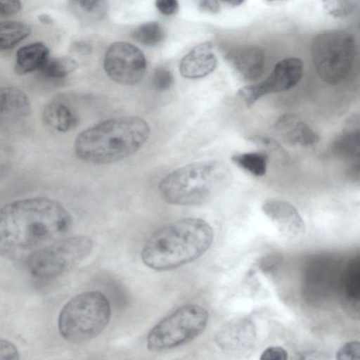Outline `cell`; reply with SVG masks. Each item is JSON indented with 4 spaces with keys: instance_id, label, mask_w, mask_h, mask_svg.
I'll return each instance as SVG.
<instances>
[{
    "instance_id": "1",
    "label": "cell",
    "mask_w": 360,
    "mask_h": 360,
    "mask_svg": "<svg viewBox=\"0 0 360 360\" xmlns=\"http://www.w3.org/2000/svg\"><path fill=\"white\" fill-rule=\"evenodd\" d=\"M71 226L70 214L53 199L35 197L9 202L0 209V255L27 260L64 238Z\"/></svg>"
},
{
    "instance_id": "2",
    "label": "cell",
    "mask_w": 360,
    "mask_h": 360,
    "mask_svg": "<svg viewBox=\"0 0 360 360\" xmlns=\"http://www.w3.org/2000/svg\"><path fill=\"white\" fill-rule=\"evenodd\" d=\"M213 231L205 221L194 217L165 225L146 240L141 257L149 268L167 271L200 257L210 247Z\"/></svg>"
},
{
    "instance_id": "3",
    "label": "cell",
    "mask_w": 360,
    "mask_h": 360,
    "mask_svg": "<svg viewBox=\"0 0 360 360\" xmlns=\"http://www.w3.org/2000/svg\"><path fill=\"white\" fill-rule=\"evenodd\" d=\"M150 132L147 122L139 116L112 118L80 132L75 141V153L91 164L115 162L136 153Z\"/></svg>"
},
{
    "instance_id": "4",
    "label": "cell",
    "mask_w": 360,
    "mask_h": 360,
    "mask_svg": "<svg viewBox=\"0 0 360 360\" xmlns=\"http://www.w3.org/2000/svg\"><path fill=\"white\" fill-rule=\"evenodd\" d=\"M230 169L217 160L193 162L165 176L158 186L161 198L176 205L202 204L230 185Z\"/></svg>"
},
{
    "instance_id": "5",
    "label": "cell",
    "mask_w": 360,
    "mask_h": 360,
    "mask_svg": "<svg viewBox=\"0 0 360 360\" xmlns=\"http://www.w3.org/2000/svg\"><path fill=\"white\" fill-rule=\"evenodd\" d=\"M110 319L108 298L99 291L77 295L62 308L58 327L61 336L72 343L89 341L101 333Z\"/></svg>"
},
{
    "instance_id": "6",
    "label": "cell",
    "mask_w": 360,
    "mask_h": 360,
    "mask_svg": "<svg viewBox=\"0 0 360 360\" xmlns=\"http://www.w3.org/2000/svg\"><path fill=\"white\" fill-rule=\"evenodd\" d=\"M356 52L355 39L342 30L319 34L311 45V56L319 76L325 82L338 84L350 72Z\"/></svg>"
},
{
    "instance_id": "7",
    "label": "cell",
    "mask_w": 360,
    "mask_h": 360,
    "mask_svg": "<svg viewBox=\"0 0 360 360\" xmlns=\"http://www.w3.org/2000/svg\"><path fill=\"white\" fill-rule=\"evenodd\" d=\"M208 312L198 304H186L176 309L149 332L146 345L151 352L169 350L187 343L205 328Z\"/></svg>"
},
{
    "instance_id": "8",
    "label": "cell",
    "mask_w": 360,
    "mask_h": 360,
    "mask_svg": "<svg viewBox=\"0 0 360 360\" xmlns=\"http://www.w3.org/2000/svg\"><path fill=\"white\" fill-rule=\"evenodd\" d=\"M93 243L85 236L64 237L33 253L26 261L35 278L51 279L68 271L91 252Z\"/></svg>"
},
{
    "instance_id": "9",
    "label": "cell",
    "mask_w": 360,
    "mask_h": 360,
    "mask_svg": "<svg viewBox=\"0 0 360 360\" xmlns=\"http://www.w3.org/2000/svg\"><path fill=\"white\" fill-rule=\"evenodd\" d=\"M343 268L336 257H314L307 264L302 278V294L305 301L315 306L330 298L338 290Z\"/></svg>"
},
{
    "instance_id": "10",
    "label": "cell",
    "mask_w": 360,
    "mask_h": 360,
    "mask_svg": "<svg viewBox=\"0 0 360 360\" xmlns=\"http://www.w3.org/2000/svg\"><path fill=\"white\" fill-rule=\"evenodd\" d=\"M107 75L123 85L137 84L146 70V60L141 51L134 45L124 41L112 44L103 60Z\"/></svg>"
},
{
    "instance_id": "11",
    "label": "cell",
    "mask_w": 360,
    "mask_h": 360,
    "mask_svg": "<svg viewBox=\"0 0 360 360\" xmlns=\"http://www.w3.org/2000/svg\"><path fill=\"white\" fill-rule=\"evenodd\" d=\"M303 70V62L300 58H285L276 63L266 79L240 88L237 95L248 106H251L268 94L286 91L295 86L302 77Z\"/></svg>"
},
{
    "instance_id": "12",
    "label": "cell",
    "mask_w": 360,
    "mask_h": 360,
    "mask_svg": "<svg viewBox=\"0 0 360 360\" xmlns=\"http://www.w3.org/2000/svg\"><path fill=\"white\" fill-rule=\"evenodd\" d=\"M262 210L285 238L293 240L304 234V221L297 209L288 202L270 200L262 205Z\"/></svg>"
},
{
    "instance_id": "13",
    "label": "cell",
    "mask_w": 360,
    "mask_h": 360,
    "mask_svg": "<svg viewBox=\"0 0 360 360\" xmlns=\"http://www.w3.org/2000/svg\"><path fill=\"white\" fill-rule=\"evenodd\" d=\"M255 338V324L247 318L229 321L217 332L214 338L219 348L231 353L242 352L250 349Z\"/></svg>"
},
{
    "instance_id": "14",
    "label": "cell",
    "mask_w": 360,
    "mask_h": 360,
    "mask_svg": "<svg viewBox=\"0 0 360 360\" xmlns=\"http://www.w3.org/2000/svg\"><path fill=\"white\" fill-rule=\"evenodd\" d=\"M226 59L242 79L252 81L259 77L264 70L265 53L257 46H243L230 51Z\"/></svg>"
},
{
    "instance_id": "15",
    "label": "cell",
    "mask_w": 360,
    "mask_h": 360,
    "mask_svg": "<svg viewBox=\"0 0 360 360\" xmlns=\"http://www.w3.org/2000/svg\"><path fill=\"white\" fill-rule=\"evenodd\" d=\"M338 292L345 311L353 319L360 314V257L352 258L343 268Z\"/></svg>"
},
{
    "instance_id": "16",
    "label": "cell",
    "mask_w": 360,
    "mask_h": 360,
    "mask_svg": "<svg viewBox=\"0 0 360 360\" xmlns=\"http://www.w3.org/2000/svg\"><path fill=\"white\" fill-rule=\"evenodd\" d=\"M275 129L281 139L290 146H311L320 140L304 121L292 113L282 115L275 123Z\"/></svg>"
},
{
    "instance_id": "17",
    "label": "cell",
    "mask_w": 360,
    "mask_h": 360,
    "mask_svg": "<svg viewBox=\"0 0 360 360\" xmlns=\"http://www.w3.org/2000/svg\"><path fill=\"white\" fill-rule=\"evenodd\" d=\"M217 59L210 42H203L193 48L181 60L179 71L187 79H199L212 73Z\"/></svg>"
},
{
    "instance_id": "18",
    "label": "cell",
    "mask_w": 360,
    "mask_h": 360,
    "mask_svg": "<svg viewBox=\"0 0 360 360\" xmlns=\"http://www.w3.org/2000/svg\"><path fill=\"white\" fill-rule=\"evenodd\" d=\"M30 111V103L25 92L16 87H0V124L20 120Z\"/></svg>"
},
{
    "instance_id": "19",
    "label": "cell",
    "mask_w": 360,
    "mask_h": 360,
    "mask_svg": "<svg viewBox=\"0 0 360 360\" xmlns=\"http://www.w3.org/2000/svg\"><path fill=\"white\" fill-rule=\"evenodd\" d=\"M49 58V51L41 42L24 46L16 53L15 71L22 75L39 70Z\"/></svg>"
},
{
    "instance_id": "20",
    "label": "cell",
    "mask_w": 360,
    "mask_h": 360,
    "mask_svg": "<svg viewBox=\"0 0 360 360\" xmlns=\"http://www.w3.org/2000/svg\"><path fill=\"white\" fill-rule=\"evenodd\" d=\"M354 119L348 122L347 125L334 140L332 150L337 155L345 158H359L360 155V130L355 127Z\"/></svg>"
},
{
    "instance_id": "21",
    "label": "cell",
    "mask_w": 360,
    "mask_h": 360,
    "mask_svg": "<svg viewBox=\"0 0 360 360\" xmlns=\"http://www.w3.org/2000/svg\"><path fill=\"white\" fill-rule=\"evenodd\" d=\"M43 120L48 127L60 132L70 131L77 122L71 109L66 104L58 101L52 102L46 106Z\"/></svg>"
},
{
    "instance_id": "22",
    "label": "cell",
    "mask_w": 360,
    "mask_h": 360,
    "mask_svg": "<svg viewBox=\"0 0 360 360\" xmlns=\"http://www.w3.org/2000/svg\"><path fill=\"white\" fill-rule=\"evenodd\" d=\"M31 32V27L22 22H0V51L13 49L27 38Z\"/></svg>"
},
{
    "instance_id": "23",
    "label": "cell",
    "mask_w": 360,
    "mask_h": 360,
    "mask_svg": "<svg viewBox=\"0 0 360 360\" xmlns=\"http://www.w3.org/2000/svg\"><path fill=\"white\" fill-rule=\"evenodd\" d=\"M268 159V155L262 152L243 153L231 157L235 165L256 176L266 174Z\"/></svg>"
},
{
    "instance_id": "24",
    "label": "cell",
    "mask_w": 360,
    "mask_h": 360,
    "mask_svg": "<svg viewBox=\"0 0 360 360\" xmlns=\"http://www.w3.org/2000/svg\"><path fill=\"white\" fill-rule=\"evenodd\" d=\"M77 65V61L70 57L49 58L39 70L48 79H58L73 72Z\"/></svg>"
},
{
    "instance_id": "25",
    "label": "cell",
    "mask_w": 360,
    "mask_h": 360,
    "mask_svg": "<svg viewBox=\"0 0 360 360\" xmlns=\"http://www.w3.org/2000/svg\"><path fill=\"white\" fill-rule=\"evenodd\" d=\"M133 39L146 46L159 44L165 38V32L157 22H146L134 29L131 33Z\"/></svg>"
},
{
    "instance_id": "26",
    "label": "cell",
    "mask_w": 360,
    "mask_h": 360,
    "mask_svg": "<svg viewBox=\"0 0 360 360\" xmlns=\"http://www.w3.org/2000/svg\"><path fill=\"white\" fill-rule=\"evenodd\" d=\"M73 6L86 18L98 20L103 18L108 11L107 0H70Z\"/></svg>"
},
{
    "instance_id": "27",
    "label": "cell",
    "mask_w": 360,
    "mask_h": 360,
    "mask_svg": "<svg viewBox=\"0 0 360 360\" xmlns=\"http://www.w3.org/2000/svg\"><path fill=\"white\" fill-rule=\"evenodd\" d=\"M327 13L334 18H344L357 7L358 0H321Z\"/></svg>"
},
{
    "instance_id": "28",
    "label": "cell",
    "mask_w": 360,
    "mask_h": 360,
    "mask_svg": "<svg viewBox=\"0 0 360 360\" xmlns=\"http://www.w3.org/2000/svg\"><path fill=\"white\" fill-rule=\"evenodd\" d=\"M249 141L257 146L272 152L279 158L283 164H287L289 161V155L283 146L274 139L262 135H255L249 137Z\"/></svg>"
},
{
    "instance_id": "29",
    "label": "cell",
    "mask_w": 360,
    "mask_h": 360,
    "mask_svg": "<svg viewBox=\"0 0 360 360\" xmlns=\"http://www.w3.org/2000/svg\"><path fill=\"white\" fill-rule=\"evenodd\" d=\"M152 83L156 90L166 91L170 89L174 83L173 75L167 68L159 67L154 71Z\"/></svg>"
},
{
    "instance_id": "30",
    "label": "cell",
    "mask_w": 360,
    "mask_h": 360,
    "mask_svg": "<svg viewBox=\"0 0 360 360\" xmlns=\"http://www.w3.org/2000/svg\"><path fill=\"white\" fill-rule=\"evenodd\" d=\"M359 342L353 340L342 345L336 353V359L340 360L359 359Z\"/></svg>"
},
{
    "instance_id": "31",
    "label": "cell",
    "mask_w": 360,
    "mask_h": 360,
    "mask_svg": "<svg viewBox=\"0 0 360 360\" xmlns=\"http://www.w3.org/2000/svg\"><path fill=\"white\" fill-rule=\"evenodd\" d=\"M20 353L16 346L8 340L0 338V360H17Z\"/></svg>"
},
{
    "instance_id": "32",
    "label": "cell",
    "mask_w": 360,
    "mask_h": 360,
    "mask_svg": "<svg viewBox=\"0 0 360 360\" xmlns=\"http://www.w3.org/2000/svg\"><path fill=\"white\" fill-rule=\"evenodd\" d=\"M22 8L20 0H0V15L11 16L18 13Z\"/></svg>"
},
{
    "instance_id": "33",
    "label": "cell",
    "mask_w": 360,
    "mask_h": 360,
    "mask_svg": "<svg viewBox=\"0 0 360 360\" xmlns=\"http://www.w3.org/2000/svg\"><path fill=\"white\" fill-rule=\"evenodd\" d=\"M288 352L281 347H267L261 354V360H285Z\"/></svg>"
},
{
    "instance_id": "34",
    "label": "cell",
    "mask_w": 360,
    "mask_h": 360,
    "mask_svg": "<svg viewBox=\"0 0 360 360\" xmlns=\"http://www.w3.org/2000/svg\"><path fill=\"white\" fill-rule=\"evenodd\" d=\"M155 6L161 13L167 16L176 14L179 10L178 0H156Z\"/></svg>"
},
{
    "instance_id": "35",
    "label": "cell",
    "mask_w": 360,
    "mask_h": 360,
    "mask_svg": "<svg viewBox=\"0 0 360 360\" xmlns=\"http://www.w3.org/2000/svg\"><path fill=\"white\" fill-rule=\"evenodd\" d=\"M199 6L201 10L212 13H217L220 10L218 0H200Z\"/></svg>"
},
{
    "instance_id": "36",
    "label": "cell",
    "mask_w": 360,
    "mask_h": 360,
    "mask_svg": "<svg viewBox=\"0 0 360 360\" xmlns=\"http://www.w3.org/2000/svg\"><path fill=\"white\" fill-rule=\"evenodd\" d=\"M221 1L226 3L231 6H239L242 4L245 0H221Z\"/></svg>"
},
{
    "instance_id": "37",
    "label": "cell",
    "mask_w": 360,
    "mask_h": 360,
    "mask_svg": "<svg viewBox=\"0 0 360 360\" xmlns=\"http://www.w3.org/2000/svg\"><path fill=\"white\" fill-rule=\"evenodd\" d=\"M39 19L41 22H44V23L49 24L52 22L51 18L46 14H43V15H41L40 16H39Z\"/></svg>"
},
{
    "instance_id": "38",
    "label": "cell",
    "mask_w": 360,
    "mask_h": 360,
    "mask_svg": "<svg viewBox=\"0 0 360 360\" xmlns=\"http://www.w3.org/2000/svg\"><path fill=\"white\" fill-rule=\"evenodd\" d=\"M268 1H275V0H268Z\"/></svg>"
}]
</instances>
